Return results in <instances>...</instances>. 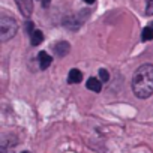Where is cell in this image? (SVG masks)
Masks as SVG:
<instances>
[{"mask_svg": "<svg viewBox=\"0 0 153 153\" xmlns=\"http://www.w3.org/2000/svg\"><path fill=\"white\" fill-rule=\"evenodd\" d=\"M23 153H29V152H23Z\"/></svg>", "mask_w": 153, "mask_h": 153, "instance_id": "cell-17", "label": "cell"}, {"mask_svg": "<svg viewBox=\"0 0 153 153\" xmlns=\"http://www.w3.org/2000/svg\"><path fill=\"white\" fill-rule=\"evenodd\" d=\"M65 26H66L69 30H76V29L81 26V20H78V17L72 15V17H69V18L65 20Z\"/></svg>", "mask_w": 153, "mask_h": 153, "instance_id": "cell-8", "label": "cell"}, {"mask_svg": "<svg viewBox=\"0 0 153 153\" xmlns=\"http://www.w3.org/2000/svg\"><path fill=\"white\" fill-rule=\"evenodd\" d=\"M86 86H87L89 90H92V92H95V93H99V92L102 90V81L98 80V78H95V76H92V78L87 80Z\"/></svg>", "mask_w": 153, "mask_h": 153, "instance_id": "cell-6", "label": "cell"}, {"mask_svg": "<svg viewBox=\"0 0 153 153\" xmlns=\"http://www.w3.org/2000/svg\"><path fill=\"white\" fill-rule=\"evenodd\" d=\"M38 62H39V68H41L42 71H45V69H48V66L53 63V59H51V56H50L47 51H41V53L38 54Z\"/></svg>", "mask_w": 153, "mask_h": 153, "instance_id": "cell-5", "label": "cell"}, {"mask_svg": "<svg viewBox=\"0 0 153 153\" xmlns=\"http://www.w3.org/2000/svg\"><path fill=\"white\" fill-rule=\"evenodd\" d=\"M26 30H27V33H29V35H32V33L35 32V29H33V23H30V21H29V23L26 24Z\"/></svg>", "mask_w": 153, "mask_h": 153, "instance_id": "cell-13", "label": "cell"}, {"mask_svg": "<svg viewBox=\"0 0 153 153\" xmlns=\"http://www.w3.org/2000/svg\"><path fill=\"white\" fill-rule=\"evenodd\" d=\"M42 41H44V35H42V32H41V30H35V32L30 35V44H32L33 47L39 45Z\"/></svg>", "mask_w": 153, "mask_h": 153, "instance_id": "cell-9", "label": "cell"}, {"mask_svg": "<svg viewBox=\"0 0 153 153\" xmlns=\"http://www.w3.org/2000/svg\"><path fill=\"white\" fill-rule=\"evenodd\" d=\"M53 50H54V54H56L57 57H65V56L71 51V45H69V42H66V41H60V42H57V44L53 47Z\"/></svg>", "mask_w": 153, "mask_h": 153, "instance_id": "cell-4", "label": "cell"}, {"mask_svg": "<svg viewBox=\"0 0 153 153\" xmlns=\"http://www.w3.org/2000/svg\"><path fill=\"white\" fill-rule=\"evenodd\" d=\"M86 3H89V5H92V3H95V0H84Z\"/></svg>", "mask_w": 153, "mask_h": 153, "instance_id": "cell-15", "label": "cell"}, {"mask_svg": "<svg viewBox=\"0 0 153 153\" xmlns=\"http://www.w3.org/2000/svg\"><path fill=\"white\" fill-rule=\"evenodd\" d=\"M99 80H101L102 83H107V81L110 80V74H108L107 69H99Z\"/></svg>", "mask_w": 153, "mask_h": 153, "instance_id": "cell-11", "label": "cell"}, {"mask_svg": "<svg viewBox=\"0 0 153 153\" xmlns=\"http://www.w3.org/2000/svg\"><path fill=\"white\" fill-rule=\"evenodd\" d=\"M17 30H18V24L12 17L5 14L0 15V42H8L9 39H12Z\"/></svg>", "mask_w": 153, "mask_h": 153, "instance_id": "cell-2", "label": "cell"}, {"mask_svg": "<svg viewBox=\"0 0 153 153\" xmlns=\"http://www.w3.org/2000/svg\"><path fill=\"white\" fill-rule=\"evenodd\" d=\"M141 39L143 41H152L153 39V29L149 26V27H146V29H143V32H141Z\"/></svg>", "mask_w": 153, "mask_h": 153, "instance_id": "cell-10", "label": "cell"}, {"mask_svg": "<svg viewBox=\"0 0 153 153\" xmlns=\"http://www.w3.org/2000/svg\"><path fill=\"white\" fill-rule=\"evenodd\" d=\"M39 2L42 3V6H44V8H48V6H50V2H51V0H39Z\"/></svg>", "mask_w": 153, "mask_h": 153, "instance_id": "cell-14", "label": "cell"}, {"mask_svg": "<svg viewBox=\"0 0 153 153\" xmlns=\"http://www.w3.org/2000/svg\"><path fill=\"white\" fill-rule=\"evenodd\" d=\"M150 27H152V29H153V21H152V23H150Z\"/></svg>", "mask_w": 153, "mask_h": 153, "instance_id": "cell-16", "label": "cell"}, {"mask_svg": "<svg viewBox=\"0 0 153 153\" xmlns=\"http://www.w3.org/2000/svg\"><path fill=\"white\" fill-rule=\"evenodd\" d=\"M132 92L138 99H147L153 95V65H141L134 72Z\"/></svg>", "mask_w": 153, "mask_h": 153, "instance_id": "cell-1", "label": "cell"}, {"mask_svg": "<svg viewBox=\"0 0 153 153\" xmlns=\"http://www.w3.org/2000/svg\"><path fill=\"white\" fill-rule=\"evenodd\" d=\"M15 3H17L20 12H21L24 17H30V15H32V11H33L32 0H15Z\"/></svg>", "mask_w": 153, "mask_h": 153, "instance_id": "cell-3", "label": "cell"}, {"mask_svg": "<svg viewBox=\"0 0 153 153\" xmlns=\"http://www.w3.org/2000/svg\"><path fill=\"white\" fill-rule=\"evenodd\" d=\"M83 80V74L80 69H71L69 71V75H68V81L71 84H76V83H81Z\"/></svg>", "mask_w": 153, "mask_h": 153, "instance_id": "cell-7", "label": "cell"}, {"mask_svg": "<svg viewBox=\"0 0 153 153\" xmlns=\"http://www.w3.org/2000/svg\"><path fill=\"white\" fill-rule=\"evenodd\" d=\"M146 15H153V0H146Z\"/></svg>", "mask_w": 153, "mask_h": 153, "instance_id": "cell-12", "label": "cell"}]
</instances>
